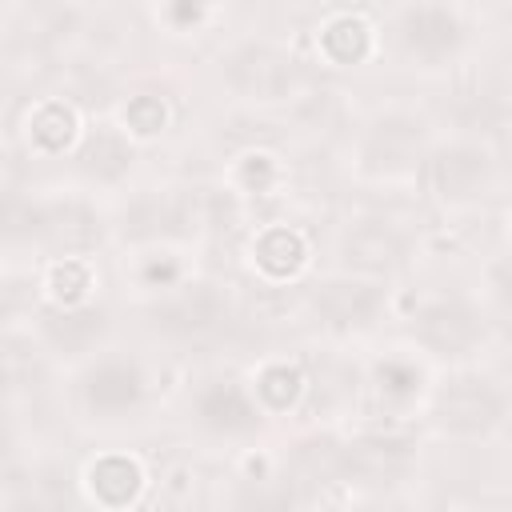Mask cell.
Wrapping results in <instances>:
<instances>
[{"mask_svg": "<svg viewBox=\"0 0 512 512\" xmlns=\"http://www.w3.org/2000/svg\"><path fill=\"white\" fill-rule=\"evenodd\" d=\"M400 40L424 60H440L460 44V24L444 8H408L400 20Z\"/></svg>", "mask_w": 512, "mask_h": 512, "instance_id": "5", "label": "cell"}, {"mask_svg": "<svg viewBox=\"0 0 512 512\" xmlns=\"http://www.w3.org/2000/svg\"><path fill=\"white\" fill-rule=\"evenodd\" d=\"M488 180V156L480 148H468V144H456L448 152H440L432 160V184L440 196H452V200H464L472 192H480Z\"/></svg>", "mask_w": 512, "mask_h": 512, "instance_id": "7", "label": "cell"}, {"mask_svg": "<svg viewBox=\"0 0 512 512\" xmlns=\"http://www.w3.org/2000/svg\"><path fill=\"white\" fill-rule=\"evenodd\" d=\"M220 320H224V300L208 284H196V288L180 292L176 300H168L164 308H156V328H164L172 336H200V332L216 328Z\"/></svg>", "mask_w": 512, "mask_h": 512, "instance_id": "4", "label": "cell"}, {"mask_svg": "<svg viewBox=\"0 0 512 512\" xmlns=\"http://www.w3.org/2000/svg\"><path fill=\"white\" fill-rule=\"evenodd\" d=\"M232 80H236V88L240 92H248V96H260V100H276V96H284L288 88H292V80H296V68H292V60L288 56H280V52H272V48H244V52H236L232 56Z\"/></svg>", "mask_w": 512, "mask_h": 512, "instance_id": "3", "label": "cell"}, {"mask_svg": "<svg viewBox=\"0 0 512 512\" xmlns=\"http://www.w3.org/2000/svg\"><path fill=\"white\" fill-rule=\"evenodd\" d=\"M32 136H36L44 148H60V144L72 136V112L60 108V104L40 108L36 120H32Z\"/></svg>", "mask_w": 512, "mask_h": 512, "instance_id": "19", "label": "cell"}, {"mask_svg": "<svg viewBox=\"0 0 512 512\" xmlns=\"http://www.w3.org/2000/svg\"><path fill=\"white\" fill-rule=\"evenodd\" d=\"M128 120H132V128H140V132H156V128L164 124V104L152 100V96H140V100L128 104Z\"/></svg>", "mask_w": 512, "mask_h": 512, "instance_id": "22", "label": "cell"}, {"mask_svg": "<svg viewBox=\"0 0 512 512\" xmlns=\"http://www.w3.org/2000/svg\"><path fill=\"white\" fill-rule=\"evenodd\" d=\"M136 488H140V472H136V464L124 460V456H104V460L92 468V492H96L104 504H112V508L128 504V500L136 496Z\"/></svg>", "mask_w": 512, "mask_h": 512, "instance_id": "12", "label": "cell"}, {"mask_svg": "<svg viewBox=\"0 0 512 512\" xmlns=\"http://www.w3.org/2000/svg\"><path fill=\"white\" fill-rule=\"evenodd\" d=\"M52 284H56V296H64V300H76V296L88 288V272H84V264H76V260H64V264L52 272Z\"/></svg>", "mask_w": 512, "mask_h": 512, "instance_id": "21", "label": "cell"}, {"mask_svg": "<svg viewBox=\"0 0 512 512\" xmlns=\"http://www.w3.org/2000/svg\"><path fill=\"white\" fill-rule=\"evenodd\" d=\"M16 508L20 512H64L68 508V484L56 472H36L16 484Z\"/></svg>", "mask_w": 512, "mask_h": 512, "instance_id": "14", "label": "cell"}, {"mask_svg": "<svg viewBox=\"0 0 512 512\" xmlns=\"http://www.w3.org/2000/svg\"><path fill=\"white\" fill-rule=\"evenodd\" d=\"M348 260L356 268H392L400 260V240L388 232V228H360L352 240H348Z\"/></svg>", "mask_w": 512, "mask_h": 512, "instance_id": "13", "label": "cell"}, {"mask_svg": "<svg viewBox=\"0 0 512 512\" xmlns=\"http://www.w3.org/2000/svg\"><path fill=\"white\" fill-rule=\"evenodd\" d=\"M420 336L436 352H464L480 336V320L460 300H440L420 316Z\"/></svg>", "mask_w": 512, "mask_h": 512, "instance_id": "8", "label": "cell"}, {"mask_svg": "<svg viewBox=\"0 0 512 512\" xmlns=\"http://www.w3.org/2000/svg\"><path fill=\"white\" fill-rule=\"evenodd\" d=\"M380 304V292L368 284H328L316 296V312L324 316V324L332 328H352V324H368L372 312Z\"/></svg>", "mask_w": 512, "mask_h": 512, "instance_id": "10", "label": "cell"}, {"mask_svg": "<svg viewBox=\"0 0 512 512\" xmlns=\"http://www.w3.org/2000/svg\"><path fill=\"white\" fill-rule=\"evenodd\" d=\"M412 464V440L404 432H372L344 448L340 472L356 476L360 484H384Z\"/></svg>", "mask_w": 512, "mask_h": 512, "instance_id": "2", "label": "cell"}, {"mask_svg": "<svg viewBox=\"0 0 512 512\" xmlns=\"http://www.w3.org/2000/svg\"><path fill=\"white\" fill-rule=\"evenodd\" d=\"M128 160H132V152L116 132H96L80 152V164L96 176H120L128 168Z\"/></svg>", "mask_w": 512, "mask_h": 512, "instance_id": "15", "label": "cell"}, {"mask_svg": "<svg viewBox=\"0 0 512 512\" xmlns=\"http://www.w3.org/2000/svg\"><path fill=\"white\" fill-rule=\"evenodd\" d=\"M256 256H260V264H264L268 272L284 276V272H292V268L300 264L304 244H300V236H296V232H288V228H272V232L256 244Z\"/></svg>", "mask_w": 512, "mask_h": 512, "instance_id": "16", "label": "cell"}, {"mask_svg": "<svg viewBox=\"0 0 512 512\" xmlns=\"http://www.w3.org/2000/svg\"><path fill=\"white\" fill-rule=\"evenodd\" d=\"M324 44H328V52L336 56V60H360V52H364V44H368V32H364V24L360 20H336L328 32H324Z\"/></svg>", "mask_w": 512, "mask_h": 512, "instance_id": "18", "label": "cell"}, {"mask_svg": "<svg viewBox=\"0 0 512 512\" xmlns=\"http://www.w3.org/2000/svg\"><path fill=\"white\" fill-rule=\"evenodd\" d=\"M100 328H104L100 312H72V316L48 320V340L60 344V348H84Z\"/></svg>", "mask_w": 512, "mask_h": 512, "instance_id": "17", "label": "cell"}, {"mask_svg": "<svg viewBox=\"0 0 512 512\" xmlns=\"http://www.w3.org/2000/svg\"><path fill=\"white\" fill-rule=\"evenodd\" d=\"M144 392V380L132 364L124 360H104L88 372L84 380V396L92 404V412H104V416H116V412H128Z\"/></svg>", "mask_w": 512, "mask_h": 512, "instance_id": "6", "label": "cell"}, {"mask_svg": "<svg viewBox=\"0 0 512 512\" xmlns=\"http://www.w3.org/2000/svg\"><path fill=\"white\" fill-rule=\"evenodd\" d=\"M296 388H300V376H296L292 368H268V372L260 376V396H264L272 408H284V404L296 396Z\"/></svg>", "mask_w": 512, "mask_h": 512, "instance_id": "20", "label": "cell"}, {"mask_svg": "<svg viewBox=\"0 0 512 512\" xmlns=\"http://www.w3.org/2000/svg\"><path fill=\"white\" fill-rule=\"evenodd\" d=\"M380 384H384V392L404 396V392H412V388H416V372H412V368H404V364H384V368H380Z\"/></svg>", "mask_w": 512, "mask_h": 512, "instance_id": "23", "label": "cell"}, {"mask_svg": "<svg viewBox=\"0 0 512 512\" xmlns=\"http://www.w3.org/2000/svg\"><path fill=\"white\" fill-rule=\"evenodd\" d=\"M364 512H412L408 504H372V508H364Z\"/></svg>", "mask_w": 512, "mask_h": 512, "instance_id": "24", "label": "cell"}, {"mask_svg": "<svg viewBox=\"0 0 512 512\" xmlns=\"http://www.w3.org/2000/svg\"><path fill=\"white\" fill-rule=\"evenodd\" d=\"M200 420L216 432H248L256 428V408L232 380H224L200 396Z\"/></svg>", "mask_w": 512, "mask_h": 512, "instance_id": "11", "label": "cell"}, {"mask_svg": "<svg viewBox=\"0 0 512 512\" xmlns=\"http://www.w3.org/2000/svg\"><path fill=\"white\" fill-rule=\"evenodd\" d=\"M32 232L44 236L52 248L76 252V248H88L100 228H96V220H92L88 208H80V204H56V208L32 212Z\"/></svg>", "mask_w": 512, "mask_h": 512, "instance_id": "9", "label": "cell"}, {"mask_svg": "<svg viewBox=\"0 0 512 512\" xmlns=\"http://www.w3.org/2000/svg\"><path fill=\"white\" fill-rule=\"evenodd\" d=\"M500 416H504V396L480 376L452 380L436 400V420L444 428H452V432H464V436L488 432Z\"/></svg>", "mask_w": 512, "mask_h": 512, "instance_id": "1", "label": "cell"}]
</instances>
